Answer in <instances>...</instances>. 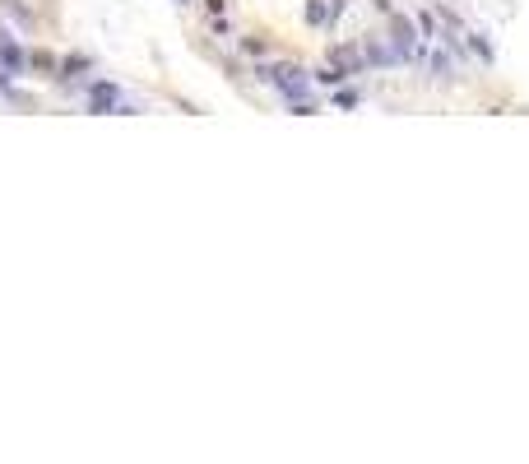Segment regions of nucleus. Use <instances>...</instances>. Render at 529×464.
<instances>
[{"label": "nucleus", "mask_w": 529, "mask_h": 464, "mask_svg": "<svg viewBox=\"0 0 529 464\" xmlns=\"http://www.w3.org/2000/svg\"><path fill=\"white\" fill-rule=\"evenodd\" d=\"M0 70H5L10 79L28 70V51H24V46H19V37H10V33L0 37Z\"/></svg>", "instance_id": "obj_5"}, {"label": "nucleus", "mask_w": 529, "mask_h": 464, "mask_svg": "<svg viewBox=\"0 0 529 464\" xmlns=\"http://www.w3.org/2000/svg\"><path fill=\"white\" fill-rule=\"evenodd\" d=\"M177 5H190V0H177Z\"/></svg>", "instance_id": "obj_16"}, {"label": "nucleus", "mask_w": 529, "mask_h": 464, "mask_svg": "<svg viewBox=\"0 0 529 464\" xmlns=\"http://www.w3.org/2000/svg\"><path fill=\"white\" fill-rule=\"evenodd\" d=\"M330 61H334V70H339L343 79H348V75H362V70H367V61H362V46H353V42L330 46Z\"/></svg>", "instance_id": "obj_4"}, {"label": "nucleus", "mask_w": 529, "mask_h": 464, "mask_svg": "<svg viewBox=\"0 0 529 464\" xmlns=\"http://www.w3.org/2000/svg\"><path fill=\"white\" fill-rule=\"evenodd\" d=\"M362 61L372 65V70H386L390 61H400V51H395V46H386L381 37H362Z\"/></svg>", "instance_id": "obj_6"}, {"label": "nucleus", "mask_w": 529, "mask_h": 464, "mask_svg": "<svg viewBox=\"0 0 529 464\" xmlns=\"http://www.w3.org/2000/svg\"><path fill=\"white\" fill-rule=\"evenodd\" d=\"M390 46L400 51V61H413L418 56V33H413V19L390 10Z\"/></svg>", "instance_id": "obj_3"}, {"label": "nucleus", "mask_w": 529, "mask_h": 464, "mask_svg": "<svg viewBox=\"0 0 529 464\" xmlns=\"http://www.w3.org/2000/svg\"><path fill=\"white\" fill-rule=\"evenodd\" d=\"M0 93H10V75L5 70H0Z\"/></svg>", "instance_id": "obj_15"}, {"label": "nucleus", "mask_w": 529, "mask_h": 464, "mask_svg": "<svg viewBox=\"0 0 529 464\" xmlns=\"http://www.w3.org/2000/svg\"><path fill=\"white\" fill-rule=\"evenodd\" d=\"M413 24H418V37H422V42H436V37H441V28H436L432 10H418V19H413Z\"/></svg>", "instance_id": "obj_10"}, {"label": "nucleus", "mask_w": 529, "mask_h": 464, "mask_svg": "<svg viewBox=\"0 0 529 464\" xmlns=\"http://www.w3.org/2000/svg\"><path fill=\"white\" fill-rule=\"evenodd\" d=\"M204 5H209V15H214V19L223 15V0H204Z\"/></svg>", "instance_id": "obj_14"}, {"label": "nucleus", "mask_w": 529, "mask_h": 464, "mask_svg": "<svg viewBox=\"0 0 529 464\" xmlns=\"http://www.w3.org/2000/svg\"><path fill=\"white\" fill-rule=\"evenodd\" d=\"M89 70H93V61H89L84 51H70V56L61 61V70H56V79H61V84H75V79L89 75Z\"/></svg>", "instance_id": "obj_7"}, {"label": "nucleus", "mask_w": 529, "mask_h": 464, "mask_svg": "<svg viewBox=\"0 0 529 464\" xmlns=\"http://www.w3.org/2000/svg\"><path fill=\"white\" fill-rule=\"evenodd\" d=\"M28 65H33V70H42V75H47V70H56V56H51V51H37V56H28Z\"/></svg>", "instance_id": "obj_13"}, {"label": "nucleus", "mask_w": 529, "mask_h": 464, "mask_svg": "<svg viewBox=\"0 0 529 464\" xmlns=\"http://www.w3.org/2000/svg\"><path fill=\"white\" fill-rule=\"evenodd\" d=\"M255 75L269 84V89L279 93L283 102H297V98H312V75L293 61H279V65H260Z\"/></svg>", "instance_id": "obj_1"}, {"label": "nucleus", "mask_w": 529, "mask_h": 464, "mask_svg": "<svg viewBox=\"0 0 529 464\" xmlns=\"http://www.w3.org/2000/svg\"><path fill=\"white\" fill-rule=\"evenodd\" d=\"M5 15L15 19V24H19L24 33H33V10L24 5V0H5Z\"/></svg>", "instance_id": "obj_8"}, {"label": "nucleus", "mask_w": 529, "mask_h": 464, "mask_svg": "<svg viewBox=\"0 0 529 464\" xmlns=\"http://www.w3.org/2000/svg\"><path fill=\"white\" fill-rule=\"evenodd\" d=\"M302 19H307L312 28H321V24H330V5H325V0H307V10H302Z\"/></svg>", "instance_id": "obj_9"}, {"label": "nucleus", "mask_w": 529, "mask_h": 464, "mask_svg": "<svg viewBox=\"0 0 529 464\" xmlns=\"http://www.w3.org/2000/svg\"><path fill=\"white\" fill-rule=\"evenodd\" d=\"M135 107H140V102L125 98L121 84H111V79H93V84H89V111H98V116H130Z\"/></svg>", "instance_id": "obj_2"}, {"label": "nucleus", "mask_w": 529, "mask_h": 464, "mask_svg": "<svg viewBox=\"0 0 529 464\" xmlns=\"http://www.w3.org/2000/svg\"><path fill=\"white\" fill-rule=\"evenodd\" d=\"M469 46L478 51V61H483V65H492V61H497V56H492V42H487L483 33H469Z\"/></svg>", "instance_id": "obj_11"}, {"label": "nucleus", "mask_w": 529, "mask_h": 464, "mask_svg": "<svg viewBox=\"0 0 529 464\" xmlns=\"http://www.w3.org/2000/svg\"><path fill=\"white\" fill-rule=\"evenodd\" d=\"M362 93L358 89H334V107H358Z\"/></svg>", "instance_id": "obj_12"}]
</instances>
